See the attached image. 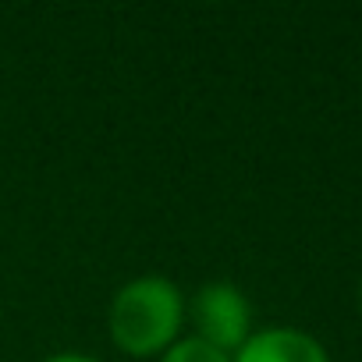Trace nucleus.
<instances>
[{
    "label": "nucleus",
    "instance_id": "1",
    "mask_svg": "<svg viewBox=\"0 0 362 362\" xmlns=\"http://www.w3.org/2000/svg\"><path fill=\"white\" fill-rule=\"evenodd\" d=\"M107 334L132 358H160L185 334V295L163 274H139L110 295Z\"/></svg>",
    "mask_w": 362,
    "mask_h": 362
},
{
    "label": "nucleus",
    "instance_id": "2",
    "mask_svg": "<svg viewBox=\"0 0 362 362\" xmlns=\"http://www.w3.org/2000/svg\"><path fill=\"white\" fill-rule=\"evenodd\" d=\"M185 323H192L189 334L228 355H235L256 330L252 302L235 281H206L192 298H185Z\"/></svg>",
    "mask_w": 362,
    "mask_h": 362
},
{
    "label": "nucleus",
    "instance_id": "3",
    "mask_svg": "<svg viewBox=\"0 0 362 362\" xmlns=\"http://www.w3.org/2000/svg\"><path fill=\"white\" fill-rule=\"evenodd\" d=\"M235 362H330V355L302 327H263L235 351Z\"/></svg>",
    "mask_w": 362,
    "mask_h": 362
},
{
    "label": "nucleus",
    "instance_id": "4",
    "mask_svg": "<svg viewBox=\"0 0 362 362\" xmlns=\"http://www.w3.org/2000/svg\"><path fill=\"white\" fill-rule=\"evenodd\" d=\"M156 362H235V355H228V351L206 344V341L196 337V334H181Z\"/></svg>",
    "mask_w": 362,
    "mask_h": 362
},
{
    "label": "nucleus",
    "instance_id": "5",
    "mask_svg": "<svg viewBox=\"0 0 362 362\" xmlns=\"http://www.w3.org/2000/svg\"><path fill=\"white\" fill-rule=\"evenodd\" d=\"M40 362H103L96 355H86V351H57V355H47Z\"/></svg>",
    "mask_w": 362,
    "mask_h": 362
},
{
    "label": "nucleus",
    "instance_id": "6",
    "mask_svg": "<svg viewBox=\"0 0 362 362\" xmlns=\"http://www.w3.org/2000/svg\"><path fill=\"white\" fill-rule=\"evenodd\" d=\"M358 305H362V281H358Z\"/></svg>",
    "mask_w": 362,
    "mask_h": 362
}]
</instances>
